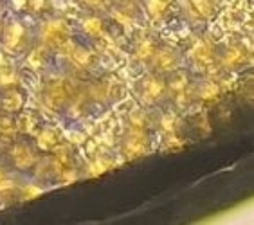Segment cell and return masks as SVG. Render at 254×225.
<instances>
[{
	"label": "cell",
	"mask_w": 254,
	"mask_h": 225,
	"mask_svg": "<svg viewBox=\"0 0 254 225\" xmlns=\"http://www.w3.org/2000/svg\"><path fill=\"white\" fill-rule=\"evenodd\" d=\"M2 38H4V45L9 51H20L24 47L25 40H27V33L20 24L9 22L2 29Z\"/></svg>",
	"instance_id": "1"
},
{
	"label": "cell",
	"mask_w": 254,
	"mask_h": 225,
	"mask_svg": "<svg viewBox=\"0 0 254 225\" xmlns=\"http://www.w3.org/2000/svg\"><path fill=\"white\" fill-rule=\"evenodd\" d=\"M24 94L20 92L18 88H7L0 94V112H18L20 108L24 107Z\"/></svg>",
	"instance_id": "2"
},
{
	"label": "cell",
	"mask_w": 254,
	"mask_h": 225,
	"mask_svg": "<svg viewBox=\"0 0 254 225\" xmlns=\"http://www.w3.org/2000/svg\"><path fill=\"white\" fill-rule=\"evenodd\" d=\"M11 153H13V159H15L16 166H18V168H27L34 162L33 152H31V150H27V146H25V144H16Z\"/></svg>",
	"instance_id": "3"
},
{
	"label": "cell",
	"mask_w": 254,
	"mask_h": 225,
	"mask_svg": "<svg viewBox=\"0 0 254 225\" xmlns=\"http://www.w3.org/2000/svg\"><path fill=\"white\" fill-rule=\"evenodd\" d=\"M45 40L51 42V44H62L65 40V27L64 24H53V25H47V29H45Z\"/></svg>",
	"instance_id": "4"
},
{
	"label": "cell",
	"mask_w": 254,
	"mask_h": 225,
	"mask_svg": "<svg viewBox=\"0 0 254 225\" xmlns=\"http://www.w3.org/2000/svg\"><path fill=\"white\" fill-rule=\"evenodd\" d=\"M36 142H38L40 148L49 150L51 146H54V144H56V135H54V132H51V130H44V132L38 135Z\"/></svg>",
	"instance_id": "5"
},
{
	"label": "cell",
	"mask_w": 254,
	"mask_h": 225,
	"mask_svg": "<svg viewBox=\"0 0 254 225\" xmlns=\"http://www.w3.org/2000/svg\"><path fill=\"white\" fill-rule=\"evenodd\" d=\"M16 132V124L7 115H0V135H13Z\"/></svg>",
	"instance_id": "6"
},
{
	"label": "cell",
	"mask_w": 254,
	"mask_h": 225,
	"mask_svg": "<svg viewBox=\"0 0 254 225\" xmlns=\"http://www.w3.org/2000/svg\"><path fill=\"white\" fill-rule=\"evenodd\" d=\"M193 5L196 7V11L204 16H209V13L213 11V5H211V0H191Z\"/></svg>",
	"instance_id": "7"
},
{
	"label": "cell",
	"mask_w": 254,
	"mask_h": 225,
	"mask_svg": "<svg viewBox=\"0 0 254 225\" xmlns=\"http://www.w3.org/2000/svg\"><path fill=\"white\" fill-rule=\"evenodd\" d=\"M166 4L168 0H150V13L159 15V13H162V11L166 9Z\"/></svg>",
	"instance_id": "8"
}]
</instances>
